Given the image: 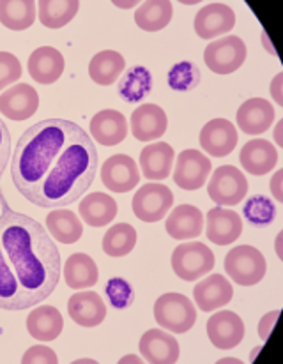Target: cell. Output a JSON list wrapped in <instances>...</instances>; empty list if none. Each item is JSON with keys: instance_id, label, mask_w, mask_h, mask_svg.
<instances>
[{"instance_id": "obj_3", "label": "cell", "mask_w": 283, "mask_h": 364, "mask_svg": "<svg viewBox=\"0 0 283 364\" xmlns=\"http://www.w3.org/2000/svg\"><path fill=\"white\" fill-rule=\"evenodd\" d=\"M225 271L228 278L241 287H253L266 276L267 264L264 255L253 246H237L225 257Z\"/></svg>"}, {"instance_id": "obj_21", "label": "cell", "mask_w": 283, "mask_h": 364, "mask_svg": "<svg viewBox=\"0 0 283 364\" xmlns=\"http://www.w3.org/2000/svg\"><path fill=\"white\" fill-rule=\"evenodd\" d=\"M241 166L252 176H266L277 166L278 152L271 141L262 140H250L239 154Z\"/></svg>"}, {"instance_id": "obj_24", "label": "cell", "mask_w": 283, "mask_h": 364, "mask_svg": "<svg viewBox=\"0 0 283 364\" xmlns=\"http://www.w3.org/2000/svg\"><path fill=\"white\" fill-rule=\"evenodd\" d=\"M202 228H204V216L195 205L176 207L165 221L166 234L177 241L201 237Z\"/></svg>"}, {"instance_id": "obj_41", "label": "cell", "mask_w": 283, "mask_h": 364, "mask_svg": "<svg viewBox=\"0 0 283 364\" xmlns=\"http://www.w3.org/2000/svg\"><path fill=\"white\" fill-rule=\"evenodd\" d=\"M11 158V133L7 126L0 119V179L7 168V163Z\"/></svg>"}, {"instance_id": "obj_8", "label": "cell", "mask_w": 283, "mask_h": 364, "mask_svg": "<svg viewBox=\"0 0 283 364\" xmlns=\"http://www.w3.org/2000/svg\"><path fill=\"white\" fill-rule=\"evenodd\" d=\"M205 65L216 75H230L246 60V45L237 36H227L209 43L204 52Z\"/></svg>"}, {"instance_id": "obj_47", "label": "cell", "mask_w": 283, "mask_h": 364, "mask_svg": "<svg viewBox=\"0 0 283 364\" xmlns=\"http://www.w3.org/2000/svg\"><path fill=\"white\" fill-rule=\"evenodd\" d=\"M259 350H260V347H257V348H255V350H253V352H252V358H250V359H252V361H253V359H255V358H257V354H259Z\"/></svg>"}, {"instance_id": "obj_2", "label": "cell", "mask_w": 283, "mask_h": 364, "mask_svg": "<svg viewBox=\"0 0 283 364\" xmlns=\"http://www.w3.org/2000/svg\"><path fill=\"white\" fill-rule=\"evenodd\" d=\"M0 309L21 311L52 296L60 251L39 221L16 213L0 189Z\"/></svg>"}, {"instance_id": "obj_29", "label": "cell", "mask_w": 283, "mask_h": 364, "mask_svg": "<svg viewBox=\"0 0 283 364\" xmlns=\"http://www.w3.org/2000/svg\"><path fill=\"white\" fill-rule=\"evenodd\" d=\"M126 68L124 57L114 50L96 53L89 64V75L97 85H114Z\"/></svg>"}, {"instance_id": "obj_25", "label": "cell", "mask_w": 283, "mask_h": 364, "mask_svg": "<svg viewBox=\"0 0 283 364\" xmlns=\"http://www.w3.org/2000/svg\"><path fill=\"white\" fill-rule=\"evenodd\" d=\"M173 165V149L165 141L147 145L140 152L142 173L149 181H165Z\"/></svg>"}, {"instance_id": "obj_11", "label": "cell", "mask_w": 283, "mask_h": 364, "mask_svg": "<svg viewBox=\"0 0 283 364\" xmlns=\"http://www.w3.org/2000/svg\"><path fill=\"white\" fill-rule=\"evenodd\" d=\"M39 96L28 83H18L0 94V114L11 121H27L38 112Z\"/></svg>"}, {"instance_id": "obj_6", "label": "cell", "mask_w": 283, "mask_h": 364, "mask_svg": "<svg viewBox=\"0 0 283 364\" xmlns=\"http://www.w3.org/2000/svg\"><path fill=\"white\" fill-rule=\"evenodd\" d=\"M209 198L220 207L237 205L248 193V181L245 173L232 165L218 166L208 184Z\"/></svg>"}, {"instance_id": "obj_36", "label": "cell", "mask_w": 283, "mask_h": 364, "mask_svg": "<svg viewBox=\"0 0 283 364\" xmlns=\"http://www.w3.org/2000/svg\"><path fill=\"white\" fill-rule=\"evenodd\" d=\"M245 218L253 227L264 228L273 223L277 218V209L267 196L257 195L248 198V202L245 203Z\"/></svg>"}, {"instance_id": "obj_33", "label": "cell", "mask_w": 283, "mask_h": 364, "mask_svg": "<svg viewBox=\"0 0 283 364\" xmlns=\"http://www.w3.org/2000/svg\"><path fill=\"white\" fill-rule=\"evenodd\" d=\"M172 14V2H169V0H151V2H144L137 9L135 21L142 31L156 32L161 31L170 23Z\"/></svg>"}, {"instance_id": "obj_27", "label": "cell", "mask_w": 283, "mask_h": 364, "mask_svg": "<svg viewBox=\"0 0 283 364\" xmlns=\"http://www.w3.org/2000/svg\"><path fill=\"white\" fill-rule=\"evenodd\" d=\"M80 216L85 225L94 228L105 227L117 216V202L105 193H90L80 202Z\"/></svg>"}, {"instance_id": "obj_45", "label": "cell", "mask_w": 283, "mask_h": 364, "mask_svg": "<svg viewBox=\"0 0 283 364\" xmlns=\"http://www.w3.org/2000/svg\"><path fill=\"white\" fill-rule=\"evenodd\" d=\"M282 127H283V121L277 124V131H274V138H277V144L283 147V138H282Z\"/></svg>"}, {"instance_id": "obj_44", "label": "cell", "mask_w": 283, "mask_h": 364, "mask_svg": "<svg viewBox=\"0 0 283 364\" xmlns=\"http://www.w3.org/2000/svg\"><path fill=\"white\" fill-rule=\"evenodd\" d=\"M283 75L280 73V75L274 76L273 83H271V94H273L274 101H277L280 107H283V92H282V85H283Z\"/></svg>"}, {"instance_id": "obj_28", "label": "cell", "mask_w": 283, "mask_h": 364, "mask_svg": "<svg viewBox=\"0 0 283 364\" xmlns=\"http://www.w3.org/2000/svg\"><path fill=\"white\" fill-rule=\"evenodd\" d=\"M97 278H100V271H97L96 262L89 255L75 253L66 260L64 279H66L70 289H89V287L96 285Z\"/></svg>"}, {"instance_id": "obj_30", "label": "cell", "mask_w": 283, "mask_h": 364, "mask_svg": "<svg viewBox=\"0 0 283 364\" xmlns=\"http://www.w3.org/2000/svg\"><path fill=\"white\" fill-rule=\"evenodd\" d=\"M36 7L32 0H0V23L9 31H27L34 25Z\"/></svg>"}, {"instance_id": "obj_40", "label": "cell", "mask_w": 283, "mask_h": 364, "mask_svg": "<svg viewBox=\"0 0 283 364\" xmlns=\"http://www.w3.org/2000/svg\"><path fill=\"white\" fill-rule=\"evenodd\" d=\"M21 363L25 364H55L59 363V358H57L55 352L48 347H43V345H36V347H31L21 358Z\"/></svg>"}, {"instance_id": "obj_23", "label": "cell", "mask_w": 283, "mask_h": 364, "mask_svg": "<svg viewBox=\"0 0 283 364\" xmlns=\"http://www.w3.org/2000/svg\"><path fill=\"white\" fill-rule=\"evenodd\" d=\"M68 313L71 320L82 327H96L107 316L105 301L96 292H78L68 301Z\"/></svg>"}, {"instance_id": "obj_39", "label": "cell", "mask_w": 283, "mask_h": 364, "mask_svg": "<svg viewBox=\"0 0 283 364\" xmlns=\"http://www.w3.org/2000/svg\"><path fill=\"white\" fill-rule=\"evenodd\" d=\"M21 76V64L13 53L0 52V90L13 85Z\"/></svg>"}, {"instance_id": "obj_37", "label": "cell", "mask_w": 283, "mask_h": 364, "mask_svg": "<svg viewBox=\"0 0 283 364\" xmlns=\"http://www.w3.org/2000/svg\"><path fill=\"white\" fill-rule=\"evenodd\" d=\"M201 82V71L193 62H179L169 73V83L176 90H191Z\"/></svg>"}, {"instance_id": "obj_26", "label": "cell", "mask_w": 283, "mask_h": 364, "mask_svg": "<svg viewBox=\"0 0 283 364\" xmlns=\"http://www.w3.org/2000/svg\"><path fill=\"white\" fill-rule=\"evenodd\" d=\"M64 327L63 315L53 306H41L28 313L27 331L34 340L53 341L60 336Z\"/></svg>"}, {"instance_id": "obj_1", "label": "cell", "mask_w": 283, "mask_h": 364, "mask_svg": "<svg viewBox=\"0 0 283 364\" xmlns=\"http://www.w3.org/2000/svg\"><path fill=\"white\" fill-rule=\"evenodd\" d=\"M97 172V151L82 126L46 119L28 127L14 147L11 177L21 196L43 209L70 205Z\"/></svg>"}, {"instance_id": "obj_14", "label": "cell", "mask_w": 283, "mask_h": 364, "mask_svg": "<svg viewBox=\"0 0 283 364\" xmlns=\"http://www.w3.org/2000/svg\"><path fill=\"white\" fill-rule=\"evenodd\" d=\"M201 145L213 158H225L237 145V129L225 119H213L202 127Z\"/></svg>"}, {"instance_id": "obj_10", "label": "cell", "mask_w": 283, "mask_h": 364, "mask_svg": "<svg viewBox=\"0 0 283 364\" xmlns=\"http://www.w3.org/2000/svg\"><path fill=\"white\" fill-rule=\"evenodd\" d=\"M101 181L110 191L128 193L140 182L139 166L129 156L115 154L101 166Z\"/></svg>"}, {"instance_id": "obj_31", "label": "cell", "mask_w": 283, "mask_h": 364, "mask_svg": "<svg viewBox=\"0 0 283 364\" xmlns=\"http://www.w3.org/2000/svg\"><path fill=\"white\" fill-rule=\"evenodd\" d=\"M46 228L57 242L75 244L82 237L83 225L71 210H52L46 216Z\"/></svg>"}, {"instance_id": "obj_19", "label": "cell", "mask_w": 283, "mask_h": 364, "mask_svg": "<svg viewBox=\"0 0 283 364\" xmlns=\"http://www.w3.org/2000/svg\"><path fill=\"white\" fill-rule=\"evenodd\" d=\"M166 126L169 119L158 105H142L132 114V133L140 141L158 140L165 134Z\"/></svg>"}, {"instance_id": "obj_43", "label": "cell", "mask_w": 283, "mask_h": 364, "mask_svg": "<svg viewBox=\"0 0 283 364\" xmlns=\"http://www.w3.org/2000/svg\"><path fill=\"white\" fill-rule=\"evenodd\" d=\"M282 181H283V172L282 170H278V172L274 173L273 181H271V191H273V196L278 200V202H283V189H282L283 182Z\"/></svg>"}, {"instance_id": "obj_32", "label": "cell", "mask_w": 283, "mask_h": 364, "mask_svg": "<svg viewBox=\"0 0 283 364\" xmlns=\"http://www.w3.org/2000/svg\"><path fill=\"white\" fill-rule=\"evenodd\" d=\"M38 9L43 27L63 28L76 16L80 2L78 0H41Z\"/></svg>"}, {"instance_id": "obj_7", "label": "cell", "mask_w": 283, "mask_h": 364, "mask_svg": "<svg viewBox=\"0 0 283 364\" xmlns=\"http://www.w3.org/2000/svg\"><path fill=\"white\" fill-rule=\"evenodd\" d=\"M133 213L140 221L156 223L161 221L173 205V195L170 188L158 182L142 186L133 196Z\"/></svg>"}, {"instance_id": "obj_18", "label": "cell", "mask_w": 283, "mask_h": 364, "mask_svg": "<svg viewBox=\"0 0 283 364\" xmlns=\"http://www.w3.org/2000/svg\"><path fill=\"white\" fill-rule=\"evenodd\" d=\"M193 297L198 309L209 313L230 303L232 297H234V289L225 276L213 274L198 282V285H195Z\"/></svg>"}, {"instance_id": "obj_13", "label": "cell", "mask_w": 283, "mask_h": 364, "mask_svg": "<svg viewBox=\"0 0 283 364\" xmlns=\"http://www.w3.org/2000/svg\"><path fill=\"white\" fill-rule=\"evenodd\" d=\"M235 14L227 4L214 2L202 7L195 16V32L202 39H214L234 28Z\"/></svg>"}, {"instance_id": "obj_46", "label": "cell", "mask_w": 283, "mask_h": 364, "mask_svg": "<svg viewBox=\"0 0 283 364\" xmlns=\"http://www.w3.org/2000/svg\"><path fill=\"white\" fill-rule=\"evenodd\" d=\"M140 358H135V355H128V358H122L121 363H140Z\"/></svg>"}, {"instance_id": "obj_48", "label": "cell", "mask_w": 283, "mask_h": 364, "mask_svg": "<svg viewBox=\"0 0 283 364\" xmlns=\"http://www.w3.org/2000/svg\"><path fill=\"white\" fill-rule=\"evenodd\" d=\"M117 6H122V7H132V6H135V2H128V4H117Z\"/></svg>"}, {"instance_id": "obj_20", "label": "cell", "mask_w": 283, "mask_h": 364, "mask_svg": "<svg viewBox=\"0 0 283 364\" xmlns=\"http://www.w3.org/2000/svg\"><path fill=\"white\" fill-rule=\"evenodd\" d=\"M274 121L273 105L262 97L245 101L237 110V126L246 134L266 133Z\"/></svg>"}, {"instance_id": "obj_35", "label": "cell", "mask_w": 283, "mask_h": 364, "mask_svg": "<svg viewBox=\"0 0 283 364\" xmlns=\"http://www.w3.org/2000/svg\"><path fill=\"white\" fill-rule=\"evenodd\" d=\"M151 90V75L145 68H133L128 75L122 78L119 85V94L126 101H140L147 96Z\"/></svg>"}, {"instance_id": "obj_22", "label": "cell", "mask_w": 283, "mask_h": 364, "mask_svg": "<svg viewBox=\"0 0 283 364\" xmlns=\"http://www.w3.org/2000/svg\"><path fill=\"white\" fill-rule=\"evenodd\" d=\"M90 134L105 147L119 145L128 136V121L117 110H103L90 121Z\"/></svg>"}, {"instance_id": "obj_4", "label": "cell", "mask_w": 283, "mask_h": 364, "mask_svg": "<svg viewBox=\"0 0 283 364\" xmlns=\"http://www.w3.org/2000/svg\"><path fill=\"white\" fill-rule=\"evenodd\" d=\"M154 318L170 333H188L197 322V309L183 294H165L154 304Z\"/></svg>"}, {"instance_id": "obj_17", "label": "cell", "mask_w": 283, "mask_h": 364, "mask_svg": "<svg viewBox=\"0 0 283 364\" xmlns=\"http://www.w3.org/2000/svg\"><path fill=\"white\" fill-rule=\"evenodd\" d=\"M208 239L218 246L237 241L242 234V220L235 210L214 207L208 213Z\"/></svg>"}, {"instance_id": "obj_38", "label": "cell", "mask_w": 283, "mask_h": 364, "mask_svg": "<svg viewBox=\"0 0 283 364\" xmlns=\"http://www.w3.org/2000/svg\"><path fill=\"white\" fill-rule=\"evenodd\" d=\"M105 292H107L108 301H110V304L115 309L129 308L133 304V301H135L133 287L122 278H112L107 283V287H105Z\"/></svg>"}, {"instance_id": "obj_16", "label": "cell", "mask_w": 283, "mask_h": 364, "mask_svg": "<svg viewBox=\"0 0 283 364\" xmlns=\"http://www.w3.org/2000/svg\"><path fill=\"white\" fill-rule=\"evenodd\" d=\"M28 75L41 85H52L63 76L64 57L63 53L52 46H41L34 50L27 62Z\"/></svg>"}, {"instance_id": "obj_12", "label": "cell", "mask_w": 283, "mask_h": 364, "mask_svg": "<svg viewBox=\"0 0 283 364\" xmlns=\"http://www.w3.org/2000/svg\"><path fill=\"white\" fill-rule=\"evenodd\" d=\"M208 336L220 350L237 347L245 338V323L234 311H218L208 320Z\"/></svg>"}, {"instance_id": "obj_42", "label": "cell", "mask_w": 283, "mask_h": 364, "mask_svg": "<svg viewBox=\"0 0 283 364\" xmlns=\"http://www.w3.org/2000/svg\"><path fill=\"white\" fill-rule=\"evenodd\" d=\"M278 316H280V311H278V309H274V311H271V313H266V315L262 316V320H260V323H259V336L262 338V340H267V338L271 336Z\"/></svg>"}, {"instance_id": "obj_34", "label": "cell", "mask_w": 283, "mask_h": 364, "mask_svg": "<svg viewBox=\"0 0 283 364\" xmlns=\"http://www.w3.org/2000/svg\"><path fill=\"white\" fill-rule=\"evenodd\" d=\"M137 244V230L129 223L114 225L103 237V250L110 257H126Z\"/></svg>"}, {"instance_id": "obj_15", "label": "cell", "mask_w": 283, "mask_h": 364, "mask_svg": "<svg viewBox=\"0 0 283 364\" xmlns=\"http://www.w3.org/2000/svg\"><path fill=\"white\" fill-rule=\"evenodd\" d=\"M140 354L147 363L173 364L179 359V343L169 333L159 329H149L140 338Z\"/></svg>"}, {"instance_id": "obj_5", "label": "cell", "mask_w": 283, "mask_h": 364, "mask_svg": "<svg viewBox=\"0 0 283 364\" xmlns=\"http://www.w3.org/2000/svg\"><path fill=\"white\" fill-rule=\"evenodd\" d=\"M214 253L202 242H184L172 253L173 272L184 282H197L214 267Z\"/></svg>"}, {"instance_id": "obj_9", "label": "cell", "mask_w": 283, "mask_h": 364, "mask_svg": "<svg viewBox=\"0 0 283 364\" xmlns=\"http://www.w3.org/2000/svg\"><path fill=\"white\" fill-rule=\"evenodd\" d=\"M209 173H211V159L195 149H186L177 158L173 182L181 189L197 191L208 182Z\"/></svg>"}]
</instances>
